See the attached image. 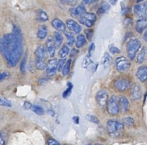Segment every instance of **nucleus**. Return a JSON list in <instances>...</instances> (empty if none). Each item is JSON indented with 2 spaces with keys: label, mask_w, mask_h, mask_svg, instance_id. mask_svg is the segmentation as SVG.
Segmentation results:
<instances>
[{
  "label": "nucleus",
  "mask_w": 147,
  "mask_h": 145,
  "mask_svg": "<svg viewBox=\"0 0 147 145\" xmlns=\"http://www.w3.org/2000/svg\"><path fill=\"white\" fill-rule=\"evenodd\" d=\"M2 55L9 67H14L21 58L23 51L22 37L18 27H14L11 33L4 34L0 40Z\"/></svg>",
  "instance_id": "obj_1"
},
{
  "label": "nucleus",
  "mask_w": 147,
  "mask_h": 145,
  "mask_svg": "<svg viewBox=\"0 0 147 145\" xmlns=\"http://www.w3.org/2000/svg\"><path fill=\"white\" fill-rule=\"evenodd\" d=\"M107 129L111 137L118 138L122 136L124 132L123 123L116 120H109L107 123Z\"/></svg>",
  "instance_id": "obj_2"
},
{
  "label": "nucleus",
  "mask_w": 147,
  "mask_h": 145,
  "mask_svg": "<svg viewBox=\"0 0 147 145\" xmlns=\"http://www.w3.org/2000/svg\"><path fill=\"white\" fill-rule=\"evenodd\" d=\"M141 47V42L138 39H131L126 45V51L128 56L133 60L136 55V53Z\"/></svg>",
  "instance_id": "obj_3"
},
{
  "label": "nucleus",
  "mask_w": 147,
  "mask_h": 145,
  "mask_svg": "<svg viewBox=\"0 0 147 145\" xmlns=\"http://www.w3.org/2000/svg\"><path fill=\"white\" fill-rule=\"evenodd\" d=\"M107 110L109 114L111 116H116L121 111L119 104V97L117 96H113L109 98L107 103Z\"/></svg>",
  "instance_id": "obj_4"
},
{
  "label": "nucleus",
  "mask_w": 147,
  "mask_h": 145,
  "mask_svg": "<svg viewBox=\"0 0 147 145\" xmlns=\"http://www.w3.org/2000/svg\"><path fill=\"white\" fill-rule=\"evenodd\" d=\"M96 14L93 12H86L83 16H82L80 19H79V22L80 24H84L88 27H91L94 25L95 22L96 21Z\"/></svg>",
  "instance_id": "obj_5"
},
{
  "label": "nucleus",
  "mask_w": 147,
  "mask_h": 145,
  "mask_svg": "<svg viewBox=\"0 0 147 145\" xmlns=\"http://www.w3.org/2000/svg\"><path fill=\"white\" fill-rule=\"evenodd\" d=\"M116 68L121 73L127 71L131 66V63L125 57H119L116 60Z\"/></svg>",
  "instance_id": "obj_6"
},
{
  "label": "nucleus",
  "mask_w": 147,
  "mask_h": 145,
  "mask_svg": "<svg viewBox=\"0 0 147 145\" xmlns=\"http://www.w3.org/2000/svg\"><path fill=\"white\" fill-rule=\"evenodd\" d=\"M96 101L101 107L107 106L109 101V93L106 90H100L96 94Z\"/></svg>",
  "instance_id": "obj_7"
},
{
  "label": "nucleus",
  "mask_w": 147,
  "mask_h": 145,
  "mask_svg": "<svg viewBox=\"0 0 147 145\" xmlns=\"http://www.w3.org/2000/svg\"><path fill=\"white\" fill-rule=\"evenodd\" d=\"M134 12L136 16L142 18L147 16V1L136 4L134 7Z\"/></svg>",
  "instance_id": "obj_8"
},
{
  "label": "nucleus",
  "mask_w": 147,
  "mask_h": 145,
  "mask_svg": "<svg viewBox=\"0 0 147 145\" xmlns=\"http://www.w3.org/2000/svg\"><path fill=\"white\" fill-rule=\"evenodd\" d=\"M70 12L73 17H79L80 19L86 13V9L83 4H79L77 7L70 9Z\"/></svg>",
  "instance_id": "obj_9"
},
{
  "label": "nucleus",
  "mask_w": 147,
  "mask_h": 145,
  "mask_svg": "<svg viewBox=\"0 0 147 145\" xmlns=\"http://www.w3.org/2000/svg\"><path fill=\"white\" fill-rule=\"evenodd\" d=\"M57 61L55 58L50 59L47 64L46 67V72L47 75L49 76H52L55 74L56 71L57 70Z\"/></svg>",
  "instance_id": "obj_10"
},
{
  "label": "nucleus",
  "mask_w": 147,
  "mask_h": 145,
  "mask_svg": "<svg viewBox=\"0 0 147 145\" xmlns=\"http://www.w3.org/2000/svg\"><path fill=\"white\" fill-rule=\"evenodd\" d=\"M131 98L133 100H139L142 96V90L141 86L138 84H134L131 88Z\"/></svg>",
  "instance_id": "obj_11"
},
{
  "label": "nucleus",
  "mask_w": 147,
  "mask_h": 145,
  "mask_svg": "<svg viewBox=\"0 0 147 145\" xmlns=\"http://www.w3.org/2000/svg\"><path fill=\"white\" fill-rule=\"evenodd\" d=\"M114 87L119 91H125L129 88V82L126 79L119 78L115 81Z\"/></svg>",
  "instance_id": "obj_12"
},
{
  "label": "nucleus",
  "mask_w": 147,
  "mask_h": 145,
  "mask_svg": "<svg viewBox=\"0 0 147 145\" xmlns=\"http://www.w3.org/2000/svg\"><path fill=\"white\" fill-rule=\"evenodd\" d=\"M66 25H67L69 30H70V31L73 32L75 33H79L82 30L81 26L77 22L73 20L69 19V20H66Z\"/></svg>",
  "instance_id": "obj_13"
},
{
  "label": "nucleus",
  "mask_w": 147,
  "mask_h": 145,
  "mask_svg": "<svg viewBox=\"0 0 147 145\" xmlns=\"http://www.w3.org/2000/svg\"><path fill=\"white\" fill-rule=\"evenodd\" d=\"M135 28L137 32L142 33L147 28V16L139 19L136 22Z\"/></svg>",
  "instance_id": "obj_14"
},
{
  "label": "nucleus",
  "mask_w": 147,
  "mask_h": 145,
  "mask_svg": "<svg viewBox=\"0 0 147 145\" xmlns=\"http://www.w3.org/2000/svg\"><path fill=\"white\" fill-rule=\"evenodd\" d=\"M137 78L141 82H145L147 80V66L142 65L138 68L136 74Z\"/></svg>",
  "instance_id": "obj_15"
},
{
  "label": "nucleus",
  "mask_w": 147,
  "mask_h": 145,
  "mask_svg": "<svg viewBox=\"0 0 147 145\" xmlns=\"http://www.w3.org/2000/svg\"><path fill=\"white\" fill-rule=\"evenodd\" d=\"M46 48H47V50L50 57H54L55 53V45L54 42L52 40L51 37H49L47 40V42H46Z\"/></svg>",
  "instance_id": "obj_16"
},
{
  "label": "nucleus",
  "mask_w": 147,
  "mask_h": 145,
  "mask_svg": "<svg viewBox=\"0 0 147 145\" xmlns=\"http://www.w3.org/2000/svg\"><path fill=\"white\" fill-rule=\"evenodd\" d=\"M51 24L55 30H57V31H65V24L62 20H60V19L55 18L54 20H53Z\"/></svg>",
  "instance_id": "obj_17"
},
{
  "label": "nucleus",
  "mask_w": 147,
  "mask_h": 145,
  "mask_svg": "<svg viewBox=\"0 0 147 145\" xmlns=\"http://www.w3.org/2000/svg\"><path fill=\"white\" fill-rule=\"evenodd\" d=\"M119 104H120L121 110L123 111V112L128 111L129 108V102L126 97L123 96H119Z\"/></svg>",
  "instance_id": "obj_18"
},
{
  "label": "nucleus",
  "mask_w": 147,
  "mask_h": 145,
  "mask_svg": "<svg viewBox=\"0 0 147 145\" xmlns=\"http://www.w3.org/2000/svg\"><path fill=\"white\" fill-rule=\"evenodd\" d=\"M34 55H35L36 57L38 60H43L46 57V50L42 45L38 46L36 49L35 52H34Z\"/></svg>",
  "instance_id": "obj_19"
},
{
  "label": "nucleus",
  "mask_w": 147,
  "mask_h": 145,
  "mask_svg": "<svg viewBox=\"0 0 147 145\" xmlns=\"http://www.w3.org/2000/svg\"><path fill=\"white\" fill-rule=\"evenodd\" d=\"M53 42L56 47H59L62 45L63 42V37L58 32H55L54 37H53Z\"/></svg>",
  "instance_id": "obj_20"
},
{
  "label": "nucleus",
  "mask_w": 147,
  "mask_h": 145,
  "mask_svg": "<svg viewBox=\"0 0 147 145\" xmlns=\"http://www.w3.org/2000/svg\"><path fill=\"white\" fill-rule=\"evenodd\" d=\"M112 62V58L111 56L109 54V53H106L103 55V57H102L101 60V64L103 65V66L104 67H107L109 66H110V65L111 64Z\"/></svg>",
  "instance_id": "obj_21"
},
{
  "label": "nucleus",
  "mask_w": 147,
  "mask_h": 145,
  "mask_svg": "<svg viewBox=\"0 0 147 145\" xmlns=\"http://www.w3.org/2000/svg\"><path fill=\"white\" fill-rule=\"evenodd\" d=\"M86 43V38L83 34H79L76 37V46L78 48L83 47Z\"/></svg>",
  "instance_id": "obj_22"
},
{
  "label": "nucleus",
  "mask_w": 147,
  "mask_h": 145,
  "mask_svg": "<svg viewBox=\"0 0 147 145\" xmlns=\"http://www.w3.org/2000/svg\"><path fill=\"white\" fill-rule=\"evenodd\" d=\"M37 37L40 39L45 38L47 34V28L45 25H41L37 30Z\"/></svg>",
  "instance_id": "obj_23"
},
{
  "label": "nucleus",
  "mask_w": 147,
  "mask_h": 145,
  "mask_svg": "<svg viewBox=\"0 0 147 145\" xmlns=\"http://www.w3.org/2000/svg\"><path fill=\"white\" fill-rule=\"evenodd\" d=\"M37 19L40 22H46L48 20L49 17L45 11L42 9H39L37 11Z\"/></svg>",
  "instance_id": "obj_24"
},
{
  "label": "nucleus",
  "mask_w": 147,
  "mask_h": 145,
  "mask_svg": "<svg viewBox=\"0 0 147 145\" xmlns=\"http://www.w3.org/2000/svg\"><path fill=\"white\" fill-rule=\"evenodd\" d=\"M109 9H110V5H109V3L103 2L101 4V5L100 6L98 9L97 12L98 14H104V13L107 12V11H109Z\"/></svg>",
  "instance_id": "obj_25"
},
{
  "label": "nucleus",
  "mask_w": 147,
  "mask_h": 145,
  "mask_svg": "<svg viewBox=\"0 0 147 145\" xmlns=\"http://www.w3.org/2000/svg\"><path fill=\"white\" fill-rule=\"evenodd\" d=\"M65 35L66 36V38L67 40V45L69 46H72L75 43V37L74 34L73 33L70 32H65Z\"/></svg>",
  "instance_id": "obj_26"
},
{
  "label": "nucleus",
  "mask_w": 147,
  "mask_h": 145,
  "mask_svg": "<svg viewBox=\"0 0 147 145\" xmlns=\"http://www.w3.org/2000/svg\"><path fill=\"white\" fill-rule=\"evenodd\" d=\"M69 50H69L68 46L63 45V47H62V48L60 50V51H59V53H58L59 56H60L61 58L65 59V57L68 55Z\"/></svg>",
  "instance_id": "obj_27"
},
{
  "label": "nucleus",
  "mask_w": 147,
  "mask_h": 145,
  "mask_svg": "<svg viewBox=\"0 0 147 145\" xmlns=\"http://www.w3.org/2000/svg\"><path fill=\"white\" fill-rule=\"evenodd\" d=\"M146 48L145 47H143L142 49V50L140 51V53L138 54L137 56V63H142L145 60V56H146Z\"/></svg>",
  "instance_id": "obj_28"
},
{
  "label": "nucleus",
  "mask_w": 147,
  "mask_h": 145,
  "mask_svg": "<svg viewBox=\"0 0 147 145\" xmlns=\"http://www.w3.org/2000/svg\"><path fill=\"white\" fill-rule=\"evenodd\" d=\"M71 63H72V60L71 59H69L67 62H66L65 65L64 67H63V75L64 76H66L67 74L69 73L70 70V66H71Z\"/></svg>",
  "instance_id": "obj_29"
},
{
  "label": "nucleus",
  "mask_w": 147,
  "mask_h": 145,
  "mask_svg": "<svg viewBox=\"0 0 147 145\" xmlns=\"http://www.w3.org/2000/svg\"><path fill=\"white\" fill-rule=\"evenodd\" d=\"M35 65L36 67H37L38 70H43L47 67V65L46 63H45V61L43 60H38L37 59L35 62Z\"/></svg>",
  "instance_id": "obj_30"
},
{
  "label": "nucleus",
  "mask_w": 147,
  "mask_h": 145,
  "mask_svg": "<svg viewBox=\"0 0 147 145\" xmlns=\"http://www.w3.org/2000/svg\"><path fill=\"white\" fill-rule=\"evenodd\" d=\"M32 111L34 112L35 113H37V115H43L45 113V111L41 106H37V105H34L32 106Z\"/></svg>",
  "instance_id": "obj_31"
},
{
  "label": "nucleus",
  "mask_w": 147,
  "mask_h": 145,
  "mask_svg": "<svg viewBox=\"0 0 147 145\" xmlns=\"http://www.w3.org/2000/svg\"><path fill=\"white\" fill-rule=\"evenodd\" d=\"M123 124L129 126V127H132V126H134V120L131 117L124 118L123 120Z\"/></svg>",
  "instance_id": "obj_32"
},
{
  "label": "nucleus",
  "mask_w": 147,
  "mask_h": 145,
  "mask_svg": "<svg viewBox=\"0 0 147 145\" xmlns=\"http://www.w3.org/2000/svg\"><path fill=\"white\" fill-rule=\"evenodd\" d=\"M86 119H87L88 121H89L90 122L94 123H96V124H98V123H100V121H99V119H98L96 116H93V115H89V114L86 115Z\"/></svg>",
  "instance_id": "obj_33"
},
{
  "label": "nucleus",
  "mask_w": 147,
  "mask_h": 145,
  "mask_svg": "<svg viewBox=\"0 0 147 145\" xmlns=\"http://www.w3.org/2000/svg\"><path fill=\"white\" fill-rule=\"evenodd\" d=\"M67 86H68V87H67V88L66 89V90H65L63 93V98H67V96H70V93H71L72 88H73V84H72L70 82H68V83H67Z\"/></svg>",
  "instance_id": "obj_34"
},
{
  "label": "nucleus",
  "mask_w": 147,
  "mask_h": 145,
  "mask_svg": "<svg viewBox=\"0 0 147 145\" xmlns=\"http://www.w3.org/2000/svg\"><path fill=\"white\" fill-rule=\"evenodd\" d=\"M93 64V61H92V60L90 59V57H89V56H86L84 58V60H83V67H85V68H88L89 66H90L91 65Z\"/></svg>",
  "instance_id": "obj_35"
},
{
  "label": "nucleus",
  "mask_w": 147,
  "mask_h": 145,
  "mask_svg": "<svg viewBox=\"0 0 147 145\" xmlns=\"http://www.w3.org/2000/svg\"><path fill=\"white\" fill-rule=\"evenodd\" d=\"M0 103H1V105L3 106H7V107H11L12 104H11V101L9 100L8 99L4 98V97L1 96L0 97Z\"/></svg>",
  "instance_id": "obj_36"
},
{
  "label": "nucleus",
  "mask_w": 147,
  "mask_h": 145,
  "mask_svg": "<svg viewBox=\"0 0 147 145\" xmlns=\"http://www.w3.org/2000/svg\"><path fill=\"white\" fill-rule=\"evenodd\" d=\"M7 141V134L6 132L1 131V136H0V142H1V145H5Z\"/></svg>",
  "instance_id": "obj_37"
},
{
  "label": "nucleus",
  "mask_w": 147,
  "mask_h": 145,
  "mask_svg": "<svg viewBox=\"0 0 147 145\" xmlns=\"http://www.w3.org/2000/svg\"><path fill=\"white\" fill-rule=\"evenodd\" d=\"M65 59H60L57 61V70L58 71H63V67L65 65Z\"/></svg>",
  "instance_id": "obj_38"
},
{
  "label": "nucleus",
  "mask_w": 147,
  "mask_h": 145,
  "mask_svg": "<svg viewBox=\"0 0 147 145\" xmlns=\"http://www.w3.org/2000/svg\"><path fill=\"white\" fill-rule=\"evenodd\" d=\"M109 51L111 52V53L112 54H119V53H121V50L118 48L117 47L114 46L113 45H111L109 47Z\"/></svg>",
  "instance_id": "obj_39"
},
{
  "label": "nucleus",
  "mask_w": 147,
  "mask_h": 145,
  "mask_svg": "<svg viewBox=\"0 0 147 145\" xmlns=\"http://www.w3.org/2000/svg\"><path fill=\"white\" fill-rule=\"evenodd\" d=\"M26 57H24L20 65V70H21L22 74H25L26 71Z\"/></svg>",
  "instance_id": "obj_40"
},
{
  "label": "nucleus",
  "mask_w": 147,
  "mask_h": 145,
  "mask_svg": "<svg viewBox=\"0 0 147 145\" xmlns=\"http://www.w3.org/2000/svg\"><path fill=\"white\" fill-rule=\"evenodd\" d=\"M9 73L8 72H2V73H1V75H0V80L2 81L4 79L9 78Z\"/></svg>",
  "instance_id": "obj_41"
},
{
  "label": "nucleus",
  "mask_w": 147,
  "mask_h": 145,
  "mask_svg": "<svg viewBox=\"0 0 147 145\" xmlns=\"http://www.w3.org/2000/svg\"><path fill=\"white\" fill-rule=\"evenodd\" d=\"M47 145H60V143L58 142L55 140L54 139H49L47 141Z\"/></svg>",
  "instance_id": "obj_42"
},
{
  "label": "nucleus",
  "mask_w": 147,
  "mask_h": 145,
  "mask_svg": "<svg viewBox=\"0 0 147 145\" xmlns=\"http://www.w3.org/2000/svg\"><path fill=\"white\" fill-rule=\"evenodd\" d=\"M93 32L92 30H86V37H87V38L88 39V40H90V39H91V37H93Z\"/></svg>",
  "instance_id": "obj_43"
},
{
  "label": "nucleus",
  "mask_w": 147,
  "mask_h": 145,
  "mask_svg": "<svg viewBox=\"0 0 147 145\" xmlns=\"http://www.w3.org/2000/svg\"><path fill=\"white\" fill-rule=\"evenodd\" d=\"M94 50H95L94 43H91V44H90V47H89L88 55V56L90 57V56H91V54H92V52H93Z\"/></svg>",
  "instance_id": "obj_44"
},
{
  "label": "nucleus",
  "mask_w": 147,
  "mask_h": 145,
  "mask_svg": "<svg viewBox=\"0 0 147 145\" xmlns=\"http://www.w3.org/2000/svg\"><path fill=\"white\" fill-rule=\"evenodd\" d=\"M32 103H30V102H28V101H25L24 103V108L25 109H27V110H28V109H31V108H32Z\"/></svg>",
  "instance_id": "obj_45"
},
{
  "label": "nucleus",
  "mask_w": 147,
  "mask_h": 145,
  "mask_svg": "<svg viewBox=\"0 0 147 145\" xmlns=\"http://www.w3.org/2000/svg\"><path fill=\"white\" fill-rule=\"evenodd\" d=\"M83 1L84 4H93V3H94V2H96L97 1H95V0H84V1Z\"/></svg>",
  "instance_id": "obj_46"
},
{
  "label": "nucleus",
  "mask_w": 147,
  "mask_h": 145,
  "mask_svg": "<svg viewBox=\"0 0 147 145\" xmlns=\"http://www.w3.org/2000/svg\"><path fill=\"white\" fill-rule=\"evenodd\" d=\"M73 121H74V123H77V124L79 123V117L78 116H73Z\"/></svg>",
  "instance_id": "obj_47"
},
{
  "label": "nucleus",
  "mask_w": 147,
  "mask_h": 145,
  "mask_svg": "<svg viewBox=\"0 0 147 145\" xmlns=\"http://www.w3.org/2000/svg\"><path fill=\"white\" fill-rule=\"evenodd\" d=\"M77 53H78L77 50H76V49H73L71 53H70V57H73V56H75L76 54H77Z\"/></svg>",
  "instance_id": "obj_48"
},
{
  "label": "nucleus",
  "mask_w": 147,
  "mask_h": 145,
  "mask_svg": "<svg viewBox=\"0 0 147 145\" xmlns=\"http://www.w3.org/2000/svg\"><path fill=\"white\" fill-rule=\"evenodd\" d=\"M50 80V79L49 78H42L40 79L39 81H40V83H47V81H49Z\"/></svg>",
  "instance_id": "obj_49"
},
{
  "label": "nucleus",
  "mask_w": 147,
  "mask_h": 145,
  "mask_svg": "<svg viewBox=\"0 0 147 145\" xmlns=\"http://www.w3.org/2000/svg\"><path fill=\"white\" fill-rule=\"evenodd\" d=\"M144 40L145 41L147 42V30L145 32L144 34Z\"/></svg>",
  "instance_id": "obj_50"
},
{
  "label": "nucleus",
  "mask_w": 147,
  "mask_h": 145,
  "mask_svg": "<svg viewBox=\"0 0 147 145\" xmlns=\"http://www.w3.org/2000/svg\"><path fill=\"white\" fill-rule=\"evenodd\" d=\"M116 1H114V0H111V1H109V3H111V4H116Z\"/></svg>",
  "instance_id": "obj_51"
},
{
  "label": "nucleus",
  "mask_w": 147,
  "mask_h": 145,
  "mask_svg": "<svg viewBox=\"0 0 147 145\" xmlns=\"http://www.w3.org/2000/svg\"><path fill=\"white\" fill-rule=\"evenodd\" d=\"M96 145H101V144H96Z\"/></svg>",
  "instance_id": "obj_52"
},
{
  "label": "nucleus",
  "mask_w": 147,
  "mask_h": 145,
  "mask_svg": "<svg viewBox=\"0 0 147 145\" xmlns=\"http://www.w3.org/2000/svg\"><path fill=\"white\" fill-rule=\"evenodd\" d=\"M65 145H70V144H65Z\"/></svg>",
  "instance_id": "obj_53"
},
{
  "label": "nucleus",
  "mask_w": 147,
  "mask_h": 145,
  "mask_svg": "<svg viewBox=\"0 0 147 145\" xmlns=\"http://www.w3.org/2000/svg\"><path fill=\"white\" fill-rule=\"evenodd\" d=\"M88 145H90V144H88Z\"/></svg>",
  "instance_id": "obj_54"
}]
</instances>
